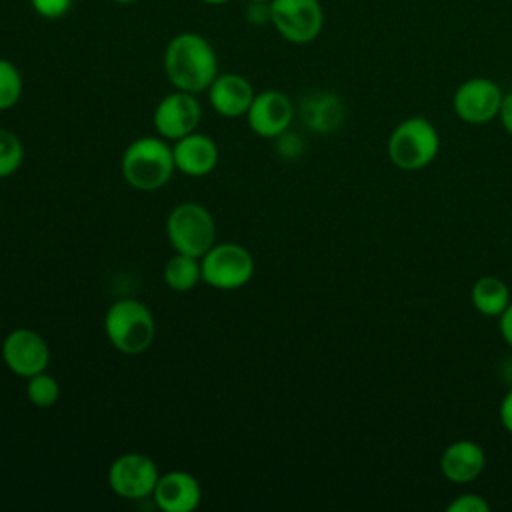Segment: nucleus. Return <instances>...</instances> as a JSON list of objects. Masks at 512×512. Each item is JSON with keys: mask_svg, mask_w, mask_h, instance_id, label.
<instances>
[{"mask_svg": "<svg viewBox=\"0 0 512 512\" xmlns=\"http://www.w3.org/2000/svg\"><path fill=\"white\" fill-rule=\"evenodd\" d=\"M164 74L176 90L200 94L218 76V56L212 44L196 32H180L164 48Z\"/></svg>", "mask_w": 512, "mask_h": 512, "instance_id": "nucleus-1", "label": "nucleus"}, {"mask_svg": "<svg viewBox=\"0 0 512 512\" xmlns=\"http://www.w3.org/2000/svg\"><path fill=\"white\" fill-rule=\"evenodd\" d=\"M124 180L140 190L154 192L170 182L176 164L172 146L166 144L164 138L142 136L132 140L120 160Z\"/></svg>", "mask_w": 512, "mask_h": 512, "instance_id": "nucleus-2", "label": "nucleus"}, {"mask_svg": "<svg viewBox=\"0 0 512 512\" xmlns=\"http://www.w3.org/2000/svg\"><path fill=\"white\" fill-rule=\"evenodd\" d=\"M104 332L120 354L136 356L152 346L156 320L144 302L120 298L112 302L104 314Z\"/></svg>", "mask_w": 512, "mask_h": 512, "instance_id": "nucleus-3", "label": "nucleus"}, {"mask_svg": "<svg viewBox=\"0 0 512 512\" xmlns=\"http://www.w3.org/2000/svg\"><path fill=\"white\" fill-rule=\"evenodd\" d=\"M386 150L390 162L400 170H420L436 160L440 134L430 120L412 116L392 130Z\"/></svg>", "mask_w": 512, "mask_h": 512, "instance_id": "nucleus-4", "label": "nucleus"}, {"mask_svg": "<svg viewBox=\"0 0 512 512\" xmlns=\"http://www.w3.org/2000/svg\"><path fill=\"white\" fill-rule=\"evenodd\" d=\"M166 236L176 252L202 258L216 244L214 216L198 202H182L166 218Z\"/></svg>", "mask_w": 512, "mask_h": 512, "instance_id": "nucleus-5", "label": "nucleus"}, {"mask_svg": "<svg viewBox=\"0 0 512 512\" xmlns=\"http://www.w3.org/2000/svg\"><path fill=\"white\" fill-rule=\"evenodd\" d=\"M202 282L216 290H236L254 276V258L242 244L216 242L200 258Z\"/></svg>", "mask_w": 512, "mask_h": 512, "instance_id": "nucleus-6", "label": "nucleus"}, {"mask_svg": "<svg viewBox=\"0 0 512 512\" xmlns=\"http://www.w3.org/2000/svg\"><path fill=\"white\" fill-rule=\"evenodd\" d=\"M270 24L290 44H310L324 28L320 0H270Z\"/></svg>", "mask_w": 512, "mask_h": 512, "instance_id": "nucleus-7", "label": "nucleus"}, {"mask_svg": "<svg viewBox=\"0 0 512 512\" xmlns=\"http://www.w3.org/2000/svg\"><path fill=\"white\" fill-rule=\"evenodd\" d=\"M158 478L156 462L140 452L120 454L108 468V486L124 500H142L152 496Z\"/></svg>", "mask_w": 512, "mask_h": 512, "instance_id": "nucleus-8", "label": "nucleus"}, {"mask_svg": "<svg viewBox=\"0 0 512 512\" xmlns=\"http://www.w3.org/2000/svg\"><path fill=\"white\" fill-rule=\"evenodd\" d=\"M502 98L504 94L494 80L476 76L464 80L456 88L452 96V106L462 122L486 124L500 114Z\"/></svg>", "mask_w": 512, "mask_h": 512, "instance_id": "nucleus-9", "label": "nucleus"}, {"mask_svg": "<svg viewBox=\"0 0 512 512\" xmlns=\"http://www.w3.org/2000/svg\"><path fill=\"white\" fill-rule=\"evenodd\" d=\"M0 354L6 368L20 378L44 372L50 362V348L46 340L30 328H16L8 332L2 340Z\"/></svg>", "mask_w": 512, "mask_h": 512, "instance_id": "nucleus-10", "label": "nucleus"}, {"mask_svg": "<svg viewBox=\"0 0 512 512\" xmlns=\"http://www.w3.org/2000/svg\"><path fill=\"white\" fill-rule=\"evenodd\" d=\"M202 120V106L196 94L174 90L166 94L154 108L152 122L164 140H178L198 128Z\"/></svg>", "mask_w": 512, "mask_h": 512, "instance_id": "nucleus-11", "label": "nucleus"}, {"mask_svg": "<svg viewBox=\"0 0 512 512\" xmlns=\"http://www.w3.org/2000/svg\"><path fill=\"white\" fill-rule=\"evenodd\" d=\"M248 126L262 138H278L294 120V104L280 90L258 92L246 112Z\"/></svg>", "mask_w": 512, "mask_h": 512, "instance_id": "nucleus-12", "label": "nucleus"}, {"mask_svg": "<svg viewBox=\"0 0 512 512\" xmlns=\"http://www.w3.org/2000/svg\"><path fill=\"white\" fill-rule=\"evenodd\" d=\"M152 498L162 512H192L202 502V488L190 472L170 470L160 474Z\"/></svg>", "mask_w": 512, "mask_h": 512, "instance_id": "nucleus-13", "label": "nucleus"}, {"mask_svg": "<svg viewBox=\"0 0 512 512\" xmlns=\"http://www.w3.org/2000/svg\"><path fill=\"white\" fill-rule=\"evenodd\" d=\"M206 92L212 110L224 118L246 116L256 96L250 80L236 72L218 74Z\"/></svg>", "mask_w": 512, "mask_h": 512, "instance_id": "nucleus-14", "label": "nucleus"}, {"mask_svg": "<svg viewBox=\"0 0 512 512\" xmlns=\"http://www.w3.org/2000/svg\"><path fill=\"white\" fill-rule=\"evenodd\" d=\"M172 154L176 170L194 178L210 174L220 158L216 142L210 136L200 134L196 130L174 140Z\"/></svg>", "mask_w": 512, "mask_h": 512, "instance_id": "nucleus-15", "label": "nucleus"}, {"mask_svg": "<svg viewBox=\"0 0 512 512\" xmlns=\"http://www.w3.org/2000/svg\"><path fill=\"white\" fill-rule=\"evenodd\" d=\"M486 466L484 448L474 440H456L448 444L440 456L442 476L452 484H468L476 480Z\"/></svg>", "mask_w": 512, "mask_h": 512, "instance_id": "nucleus-16", "label": "nucleus"}, {"mask_svg": "<svg viewBox=\"0 0 512 512\" xmlns=\"http://www.w3.org/2000/svg\"><path fill=\"white\" fill-rule=\"evenodd\" d=\"M300 118L314 132H332L344 120V102L334 92H314L300 102Z\"/></svg>", "mask_w": 512, "mask_h": 512, "instance_id": "nucleus-17", "label": "nucleus"}, {"mask_svg": "<svg viewBox=\"0 0 512 512\" xmlns=\"http://www.w3.org/2000/svg\"><path fill=\"white\" fill-rule=\"evenodd\" d=\"M470 298H472V306L480 314L496 318L510 304V290L506 282L500 280L498 276H482L474 282Z\"/></svg>", "mask_w": 512, "mask_h": 512, "instance_id": "nucleus-18", "label": "nucleus"}, {"mask_svg": "<svg viewBox=\"0 0 512 512\" xmlns=\"http://www.w3.org/2000/svg\"><path fill=\"white\" fill-rule=\"evenodd\" d=\"M162 278H164V284L170 290H174V292H190V290H194L196 284L202 280L200 258L176 252L164 264Z\"/></svg>", "mask_w": 512, "mask_h": 512, "instance_id": "nucleus-19", "label": "nucleus"}, {"mask_svg": "<svg viewBox=\"0 0 512 512\" xmlns=\"http://www.w3.org/2000/svg\"><path fill=\"white\" fill-rule=\"evenodd\" d=\"M28 384H26V396L30 400L32 406L36 408H50L58 402L60 398V384L58 380L48 374L46 370L44 372H38L30 378H26Z\"/></svg>", "mask_w": 512, "mask_h": 512, "instance_id": "nucleus-20", "label": "nucleus"}, {"mask_svg": "<svg viewBox=\"0 0 512 512\" xmlns=\"http://www.w3.org/2000/svg\"><path fill=\"white\" fill-rule=\"evenodd\" d=\"M24 90V80L14 62L0 58V110H10L18 104Z\"/></svg>", "mask_w": 512, "mask_h": 512, "instance_id": "nucleus-21", "label": "nucleus"}, {"mask_svg": "<svg viewBox=\"0 0 512 512\" xmlns=\"http://www.w3.org/2000/svg\"><path fill=\"white\" fill-rule=\"evenodd\" d=\"M24 162V146L20 138L0 126V178L12 176Z\"/></svg>", "mask_w": 512, "mask_h": 512, "instance_id": "nucleus-22", "label": "nucleus"}, {"mask_svg": "<svg viewBox=\"0 0 512 512\" xmlns=\"http://www.w3.org/2000/svg\"><path fill=\"white\" fill-rule=\"evenodd\" d=\"M72 2L74 0H30V6L38 16L46 20H56L70 12Z\"/></svg>", "mask_w": 512, "mask_h": 512, "instance_id": "nucleus-23", "label": "nucleus"}, {"mask_svg": "<svg viewBox=\"0 0 512 512\" xmlns=\"http://www.w3.org/2000/svg\"><path fill=\"white\" fill-rule=\"evenodd\" d=\"M448 512H488L490 504L480 494H460L448 506Z\"/></svg>", "mask_w": 512, "mask_h": 512, "instance_id": "nucleus-24", "label": "nucleus"}, {"mask_svg": "<svg viewBox=\"0 0 512 512\" xmlns=\"http://www.w3.org/2000/svg\"><path fill=\"white\" fill-rule=\"evenodd\" d=\"M276 148H278V152L284 158H294V156H298L302 152V142H300V138L296 134L286 130L284 134L278 136V146Z\"/></svg>", "mask_w": 512, "mask_h": 512, "instance_id": "nucleus-25", "label": "nucleus"}, {"mask_svg": "<svg viewBox=\"0 0 512 512\" xmlns=\"http://www.w3.org/2000/svg\"><path fill=\"white\" fill-rule=\"evenodd\" d=\"M498 328H500V334L504 338V342L512 348V300L510 304L506 306V310L498 316Z\"/></svg>", "mask_w": 512, "mask_h": 512, "instance_id": "nucleus-26", "label": "nucleus"}, {"mask_svg": "<svg viewBox=\"0 0 512 512\" xmlns=\"http://www.w3.org/2000/svg\"><path fill=\"white\" fill-rule=\"evenodd\" d=\"M500 422L506 428V432L512 434V388L504 394L500 402Z\"/></svg>", "mask_w": 512, "mask_h": 512, "instance_id": "nucleus-27", "label": "nucleus"}, {"mask_svg": "<svg viewBox=\"0 0 512 512\" xmlns=\"http://www.w3.org/2000/svg\"><path fill=\"white\" fill-rule=\"evenodd\" d=\"M498 118H500V122H502L504 130L512 136V92H510V94H504Z\"/></svg>", "mask_w": 512, "mask_h": 512, "instance_id": "nucleus-28", "label": "nucleus"}, {"mask_svg": "<svg viewBox=\"0 0 512 512\" xmlns=\"http://www.w3.org/2000/svg\"><path fill=\"white\" fill-rule=\"evenodd\" d=\"M202 4H208V6H220V4H226L228 0H198Z\"/></svg>", "mask_w": 512, "mask_h": 512, "instance_id": "nucleus-29", "label": "nucleus"}, {"mask_svg": "<svg viewBox=\"0 0 512 512\" xmlns=\"http://www.w3.org/2000/svg\"><path fill=\"white\" fill-rule=\"evenodd\" d=\"M110 2H114V4H132L136 0H110Z\"/></svg>", "mask_w": 512, "mask_h": 512, "instance_id": "nucleus-30", "label": "nucleus"}, {"mask_svg": "<svg viewBox=\"0 0 512 512\" xmlns=\"http://www.w3.org/2000/svg\"><path fill=\"white\" fill-rule=\"evenodd\" d=\"M248 2H270V0H248Z\"/></svg>", "mask_w": 512, "mask_h": 512, "instance_id": "nucleus-31", "label": "nucleus"}]
</instances>
